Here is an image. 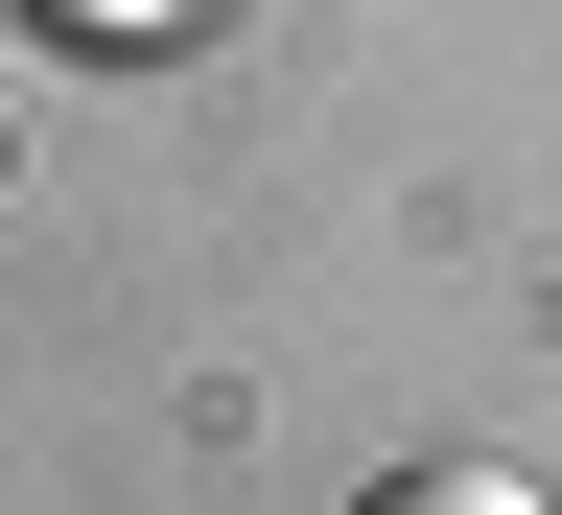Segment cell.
<instances>
[{"label":"cell","mask_w":562,"mask_h":515,"mask_svg":"<svg viewBox=\"0 0 562 515\" xmlns=\"http://www.w3.org/2000/svg\"><path fill=\"white\" fill-rule=\"evenodd\" d=\"M24 24H70V47H165L188 0H24Z\"/></svg>","instance_id":"cell-2"},{"label":"cell","mask_w":562,"mask_h":515,"mask_svg":"<svg viewBox=\"0 0 562 515\" xmlns=\"http://www.w3.org/2000/svg\"><path fill=\"white\" fill-rule=\"evenodd\" d=\"M375 515H539L516 469H375Z\"/></svg>","instance_id":"cell-1"}]
</instances>
